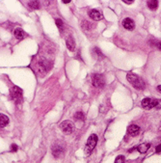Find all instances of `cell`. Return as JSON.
<instances>
[{
  "instance_id": "obj_1",
  "label": "cell",
  "mask_w": 161,
  "mask_h": 163,
  "mask_svg": "<svg viewBox=\"0 0 161 163\" xmlns=\"http://www.w3.org/2000/svg\"><path fill=\"white\" fill-rule=\"evenodd\" d=\"M128 81V82L133 86L135 89L137 90H144L145 89V82L143 81L142 78H140L137 74L133 73V72H128V76H127Z\"/></svg>"
},
{
  "instance_id": "obj_2",
  "label": "cell",
  "mask_w": 161,
  "mask_h": 163,
  "mask_svg": "<svg viewBox=\"0 0 161 163\" xmlns=\"http://www.w3.org/2000/svg\"><path fill=\"white\" fill-rule=\"evenodd\" d=\"M97 140H99V138H97V135L96 134H91L88 140H87V143L85 145V155L86 157H89V155L92 153V152L94 151V149L96 148V144H97Z\"/></svg>"
},
{
  "instance_id": "obj_3",
  "label": "cell",
  "mask_w": 161,
  "mask_h": 163,
  "mask_svg": "<svg viewBox=\"0 0 161 163\" xmlns=\"http://www.w3.org/2000/svg\"><path fill=\"white\" fill-rule=\"evenodd\" d=\"M51 153L55 158H60L61 157H63V154L65 153V144L61 141L56 142L52 146Z\"/></svg>"
},
{
  "instance_id": "obj_4",
  "label": "cell",
  "mask_w": 161,
  "mask_h": 163,
  "mask_svg": "<svg viewBox=\"0 0 161 163\" xmlns=\"http://www.w3.org/2000/svg\"><path fill=\"white\" fill-rule=\"evenodd\" d=\"M10 95H11V99L15 101L16 103H20L22 99V90L20 89V88L15 86V87H13L11 91H10Z\"/></svg>"
},
{
  "instance_id": "obj_5",
  "label": "cell",
  "mask_w": 161,
  "mask_h": 163,
  "mask_svg": "<svg viewBox=\"0 0 161 163\" xmlns=\"http://www.w3.org/2000/svg\"><path fill=\"white\" fill-rule=\"evenodd\" d=\"M60 127H61L62 131L65 134H71L74 131V124L69 120H66L64 122H62Z\"/></svg>"
},
{
  "instance_id": "obj_6",
  "label": "cell",
  "mask_w": 161,
  "mask_h": 163,
  "mask_svg": "<svg viewBox=\"0 0 161 163\" xmlns=\"http://www.w3.org/2000/svg\"><path fill=\"white\" fill-rule=\"evenodd\" d=\"M159 103V100L153 99L150 98H146L142 100V107L145 109H151V108H157Z\"/></svg>"
},
{
  "instance_id": "obj_7",
  "label": "cell",
  "mask_w": 161,
  "mask_h": 163,
  "mask_svg": "<svg viewBox=\"0 0 161 163\" xmlns=\"http://www.w3.org/2000/svg\"><path fill=\"white\" fill-rule=\"evenodd\" d=\"M92 83L96 88L103 87L104 84H105V81H104L103 76H101V74H100V73L93 74V76H92Z\"/></svg>"
},
{
  "instance_id": "obj_8",
  "label": "cell",
  "mask_w": 161,
  "mask_h": 163,
  "mask_svg": "<svg viewBox=\"0 0 161 163\" xmlns=\"http://www.w3.org/2000/svg\"><path fill=\"white\" fill-rule=\"evenodd\" d=\"M140 131H141V128L136 125H131L128 127V134L132 137L137 136V135L140 133Z\"/></svg>"
},
{
  "instance_id": "obj_9",
  "label": "cell",
  "mask_w": 161,
  "mask_h": 163,
  "mask_svg": "<svg viewBox=\"0 0 161 163\" xmlns=\"http://www.w3.org/2000/svg\"><path fill=\"white\" fill-rule=\"evenodd\" d=\"M89 17L93 20H95V21H100V20L103 18L102 14L97 10H91L89 13Z\"/></svg>"
},
{
  "instance_id": "obj_10",
  "label": "cell",
  "mask_w": 161,
  "mask_h": 163,
  "mask_svg": "<svg viewBox=\"0 0 161 163\" xmlns=\"http://www.w3.org/2000/svg\"><path fill=\"white\" fill-rule=\"evenodd\" d=\"M123 26L128 30H133L135 28V22L129 17H127L123 20Z\"/></svg>"
},
{
  "instance_id": "obj_11",
  "label": "cell",
  "mask_w": 161,
  "mask_h": 163,
  "mask_svg": "<svg viewBox=\"0 0 161 163\" xmlns=\"http://www.w3.org/2000/svg\"><path fill=\"white\" fill-rule=\"evenodd\" d=\"M66 45L69 51H74L75 49V42L72 36H69L66 40Z\"/></svg>"
},
{
  "instance_id": "obj_12",
  "label": "cell",
  "mask_w": 161,
  "mask_h": 163,
  "mask_svg": "<svg viewBox=\"0 0 161 163\" xmlns=\"http://www.w3.org/2000/svg\"><path fill=\"white\" fill-rule=\"evenodd\" d=\"M151 148V144L150 143H142L140 144L137 147V151L141 153H146L147 152L149 151V149Z\"/></svg>"
},
{
  "instance_id": "obj_13",
  "label": "cell",
  "mask_w": 161,
  "mask_h": 163,
  "mask_svg": "<svg viewBox=\"0 0 161 163\" xmlns=\"http://www.w3.org/2000/svg\"><path fill=\"white\" fill-rule=\"evenodd\" d=\"M8 124H9V118L4 114H0V126H1V128L5 127Z\"/></svg>"
},
{
  "instance_id": "obj_14",
  "label": "cell",
  "mask_w": 161,
  "mask_h": 163,
  "mask_svg": "<svg viewBox=\"0 0 161 163\" xmlns=\"http://www.w3.org/2000/svg\"><path fill=\"white\" fill-rule=\"evenodd\" d=\"M81 27H82V29L84 31H90V30L93 29L94 25L91 23V22H89L88 20H83L82 24H81Z\"/></svg>"
},
{
  "instance_id": "obj_15",
  "label": "cell",
  "mask_w": 161,
  "mask_h": 163,
  "mask_svg": "<svg viewBox=\"0 0 161 163\" xmlns=\"http://www.w3.org/2000/svg\"><path fill=\"white\" fill-rule=\"evenodd\" d=\"M14 34H15V37L19 40V41H22L24 39V31L22 29H20V28H17L15 29V32H14Z\"/></svg>"
},
{
  "instance_id": "obj_16",
  "label": "cell",
  "mask_w": 161,
  "mask_h": 163,
  "mask_svg": "<svg viewBox=\"0 0 161 163\" xmlns=\"http://www.w3.org/2000/svg\"><path fill=\"white\" fill-rule=\"evenodd\" d=\"M93 54H94V56L97 59H103L104 58V55H103V53L100 51V49H99V47H95V49H93L92 50Z\"/></svg>"
},
{
  "instance_id": "obj_17",
  "label": "cell",
  "mask_w": 161,
  "mask_h": 163,
  "mask_svg": "<svg viewBox=\"0 0 161 163\" xmlns=\"http://www.w3.org/2000/svg\"><path fill=\"white\" fill-rule=\"evenodd\" d=\"M147 5H148L149 9H151V11H155L158 7V2L155 1V0H151V1H148Z\"/></svg>"
},
{
  "instance_id": "obj_18",
  "label": "cell",
  "mask_w": 161,
  "mask_h": 163,
  "mask_svg": "<svg viewBox=\"0 0 161 163\" xmlns=\"http://www.w3.org/2000/svg\"><path fill=\"white\" fill-rule=\"evenodd\" d=\"M150 45L152 47H156V49L161 50V42L159 40H151L150 41Z\"/></svg>"
},
{
  "instance_id": "obj_19",
  "label": "cell",
  "mask_w": 161,
  "mask_h": 163,
  "mask_svg": "<svg viewBox=\"0 0 161 163\" xmlns=\"http://www.w3.org/2000/svg\"><path fill=\"white\" fill-rule=\"evenodd\" d=\"M28 6H29V8L33 10H38L40 8V3L39 1H30L28 3Z\"/></svg>"
},
{
  "instance_id": "obj_20",
  "label": "cell",
  "mask_w": 161,
  "mask_h": 163,
  "mask_svg": "<svg viewBox=\"0 0 161 163\" xmlns=\"http://www.w3.org/2000/svg\"><path fill=\"white\" fill-rule=\"evenodd\" d=\"M55 23H56V25H57V27L59 28L60 32L62 33V32H63V29H64V24H63V21H62L61 19L57 18V19L55 20Z\"/></svg>"
},
{
  "instance_id": "obj_21",
  "label": "cell",
  "mask_w": 161,
  "mask_h": 163,
  "mask_svg": "<svg viewBox=\"0 0 161 163\" xmlns=\"http://www.w3.org/2000/svg\"><path fill=\"white\" fill-rule=\"evenodd\" d=\"M74 119L77 120V121H84L85 117H84V114L82 112H76L74 114Z\"/></svg>"
},
{
  "instance_id": "obj_22",
  "label": "cell",
  "mask_w": 161,
  "mask_h": 163,
  "mask_svg": "<svg viewBox=\"0 0 161 163\" xmlns=\"http://www.w3.org/2000/svg\"><path fill=\"white\" fill-rule=\"evenodd\" d=\"M115 163H124V155H119L115 160Z\"/></svg>"
},
{
  "instance_id": "obj_23",
  "label": "cell",
  "mask_w": 161,
  "mask_h": 163,
  "mask_svg": "<svg viewBox=\"0 0 161 163\" xmlns=\"http://www.w3.org/2000/svg\"><path fill=\"white\" fill-rule=\"evenodd\" d=\"M18 145H16V144H13V145L11 146V152H13V153H16V152H18Z\"/></svg>"
},
{
  "instance_id": "obj_24",
  "label": "cell",
  "mask_w": 161,
  "mask_h": 163,
  "mask_svg": "<svg viewBox=\"0 0 161 163\" xmlns=\"http://www.w3.org/2000/svg\"><path fill=\"white\" fill-rule=\"evenodd\" d=\"M155 152H156L157 153H161V144H160V145H158V146L155 148Z\"/></svg>"
},
{
  "instance_id": "obj_25",
  "label": "cell",
  "mask_w": 161,
  "mask_h": 163,
  "mask_svg": "<svg viewBox=\"0 0 161 163\" xmlns=\"http://www.w3.org/2000/svg\"><path fill=\"white\" fill-rule=\"evenodd\" d=\"M124 2L125 4H132L133 3V0H124Z\"/></svg>"
},
{
  "instance_id": "obj_26",
  "label": "cell",
  "mask_w": 161,
  "mask_h": 163,
  "mask_svg": "<svg viewBox=\"0 0 161 163\" xmlns=\"http://www.w3.org/2000/svg\"><path fill=\"white\" fill-rule=\"evenodd\" d=\"M135 150H137V147H134V148H132V149H130V150L128 151V153H132V152H134Z\"/></svg>"
},
{
  "instance_id": "obj_27",
  "label": "cell",
  "mask_w": 161,
  "mask_h": 163,
  "mask_svg": "<svg viewBox=\"0 0 161 163\" xmlns=\"http://www.w3.org/2000/svg\"><path fill=\"white\" fill-rule=\"evenodd\" d=\"M62 2H63V3H65V4H68V3L71 2V0H63Z\"/></svg>"
},
{
  "instance_id": "obj_28",
  "label": "cell",
  "mask_w": 161,
  "mask_h": 163,
  "mask_svg": "<svg viewBox=\"0 0 161 163\" xmlns=\"http://www.w3.org/2000/svg\"><path fill=\"white\" fill-rule=\"evenodd\" d=\"M157 89H158V91H160V92H161V85H159V86L157 87Z\"/></svg>"
},
{
  "instance_id": "obj_29",
  "label": "cell",
  "mask_w": 161,
  "mask_h": 163,
  "mask_svg": "<svg viewBox=\"0 0 161 163\" xmlns=\"http://www.w3.org/2000/svg\"><path fill=\"white\" fill-rule=\"evenodd\" d=\"M160 130H161V123H160Z\"/></svg>"
}]
</instances>
